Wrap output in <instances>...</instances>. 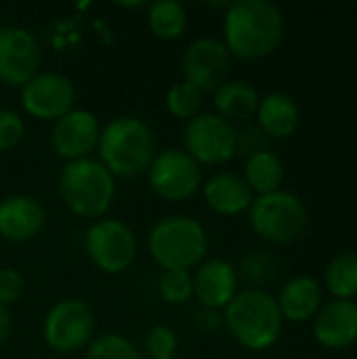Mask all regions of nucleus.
I'll list each match as a JSON object with an SVG mask.
<instances>
[{"label":"nucleus","instance_id":"nucleus-1","mask_svg":"<svg viewBox=\"0 0 357 359\" xmlns=\"http://www.w3.org/2000/svg\"><path fill=\"white\" fill-rule=\"evenodd\" d=\"M284 29V13L271 0H236L225 8L223 44L231 57L263 59L280 46Z\"/></svg>","mask_w":357,"mask_h":359},{"label":"nucleus","instance_id":"nucleus-2","mask_svg":"<svg viewBox=\"0 0 357 359\" xmlns=\"http://www.w3.org/2000/svg\"><path fill=\"white\" fill-rule=\"evenodd\" d=\"M223 326L244 349L265 351L280 341L284 318L276 297L265 290L246 288L223 309Z\"/></svg>","mask_w":357,"mask_h":359},{"label":"nucleus","instance_id":"nucleus-3","mask_svg":"<svg viewBox=\"0 0 357 359\" xmlns=\"http://www.w3.org/2000/svg\"><path fill=\"white\" fill-rule=\"evenodd\" d=\"M97 151L114 177H137L147 172L156 156V137L141 118L120 116L101 126Z\"/></svg>","mask_w":357,"mask_h":359},{"label":"nucleus","instance_id":"nucleus-4","mask_svg":"<svg viewBox=\"0 0 357 359\" xmlns=\"http://www.w3.org/2000/svg\"><path fill=\"white\" fill-rule=\"evenodd\" d=\"M147 248L158 267L194 269L206 261L208 233L204 225L185 215L162 217L147 236Z\"/></svg>","mask_w":357,"mask_h":359},{"label":"nucleus","instance_id":"nucleus-5","mask_svg":"<svg viewBox=\"0 0 357 359\" xmlns=\"http://www.w3.org/2000/svg\"><path fill=\"white\" fill-rule=\"evenodd\" d=\"M59 191L65 206L82 219H101L116 198V177L88 158L65 162L59 172Z\"/></svg>","mask_w":357,"mask_h":359},{"label":"nucleus","instance_id":"nucleus-6","mask_svg":"<svg viewBox=\"0 0 357 359\" xmlns=\"http://www.w3.org/2000/svg\"><path fill=\"white\" fill-rule=\"evenodd\" d=\"M248 221L261 240L282 246L297 242L305 233L309 212L299 196L280 189L257 196L248 208Z\"/></svg>","mask_w":357,"mask_h":359},{"label":"nucleus","instance_id":"nucleus-7","mask_svg":"<svg viewBox=\"0 0 357 359\" xmlns=\"http://www.w3.org/2000/svg\"><path fill=\"white\" fill-rule=\"evenodd\" d=\"M183 145L200 166H219L238 154V128L217 111H200L185 124Z\"/></svg>","mask_w":357,"mask_h":359},{"label":"nucleus","instance_id":"nucleus-8","mask_svg":"<svg viewBox=\"0 0 357 359\" xmlns=\"http://www.w3.org/2000/svg\"><path fill=\"white\" fill-rule=\"evenodd\" d=\"M88 259L103 273L126 271L137 259V236L120 219H97L84 238Z\"/></svg>","mask_w":357,"mask_h":359},{"label":"nucleus","instance_id":"nucleus-9","mask_svg":"<svg viewBox=\"0 0 357 359\" xmlns=\"http://www.w3.org/2000/svg\"><path fill=\"white\" fill-rule=\"evenodd\" d=\"M149 187L168 202H183L202 187V166L179 147L162 149L147 168Z\"/></svg>","mask_w":357,"mask_h":359},{"label":"nucleus","instance_id":"nucleus-10","mask_svg":"<svg viewBox=\"0 0 357 359\" xmlns=\"http://www.w3.org/2000/svg\"><path fill=\"white\" fill-rule=\"evenodd\" d=\"M93 328L95 318L84 301L61 299L48 309L42 324V337L55 353H74L88 347Z\"/></svg>","mask_w":357,"mask_h":359},{"label":"nucleus","instance_id":"nucleus-11","mask_svg":"<svg viewBox=\"0 0 357 359\" xmlns=\"http://www.w3.org/2000/svg\"><path fill=\"white\" fill-rule=\"evenodd\" d=\"M76 86L59 72H38L21 86V105L36 120L57 122L74 109Z\"/></svg>","mask_w":357,"mask_h":359},{"label":"nucleus","instance_id":"nucleus-12","mask_svg":"<svg viewBox=\"0 0 357 359\" xmlns=\"http://www.w3.org/2000/svg\"><path fill=\"white\" fill-rule=\"evenodd\" d=\"M231 55L223 40L213 36H200L191 40L181 59L183 80L194 84L202 93H215L229 74Z\"/></svg>","mask_w":357,"mask_h":359},{"label":"nucleus","instance_id":"nucleus-13","mask_svg":"<svg viewBox=\"0 0 357 359\" xmlns=\"http://www.w3.org/2000/svg\"><path fill=\"white\" fill-rule=\"evenodd\" d=\"M40 44L36 36L19 25L0 27V80L23 86L40 72Z\"/></svg>","mask_w":357,"mask_h":359},{"label":"nucleus","instance_id":"nucleus-14","mask_svg":"<svg viewBox=\"0 0 357 359\" xmlns=\"http://www.w3.org/2000/svg\"><path fill=\"white\" fill-rule=\"evenodd\" d=\"M101 135L99 118L88 109H72L63 118L53 124L50 143L57 156L65 162L88 158L93 149H97Z\"/></svg>","mask_w":357,"mask_h":359},{"label":"nucleus","instance_id":"nucleus-15","mask_svg":"<svg viewBox=\"0 0 357 359\" xmlns=\"http://www.w3.org/2000/svg\"><path fill=\"white\" fill-rule=\"evenodd\" d=\"M314 337L328 351H341L357 343V301L332 299L314 318Z\"/></svg>","mask_w":357,"mask_h":359},{"label":"nucleus","instance_id":"nucleus-16","mask_svg":"<svg viewBox=\"0 0 357 359\" xmlns=\"http://www.w3.org/2000/svg\"><path fill=\"white\" fill-rule=\"evenodd\" d=\"M238 269L225 259H208L196 267L194 273V297L200 307L223 311L238 290Z\"/></svg>","mask_w":357,"mask_h":359},{"label":"nucleus","instance_id":"nucleus-17","mask_svg":"<svg viewBox=\"0 0 357 359\" xmlns=\"http://www.w3.org/2000/svg\"><path fill=\"white\" fill-rule=\"evenodd\" d=\"M46 215L42 204L23 194L0 200V236L8 242H29L44 227Z\"/></svg>","mask_w":357,"mask_h":359},{"label":"nucleus","instance_id":"nucleus-18","mask_svg":"<svg viewBox=\"0 0 357 359\" xmlns=\"http://www.w3.org/2000/svg\"><path fill=\"white\" fill-rule=\"evenodd\" d=\"M208 208L223 217H236L250 208L255 194L246 185L244 177L231 170L215 172L202 187Z\"/></svg>","mask_w":357,"mask_h":359},{"label":"nucleus","instance_id":"nucleus-19","mask_svg":"<svg viewBox=\"0 0 357 359\" xmlns=\"http://www.w3.org/2000/svg\"><path fill=\"white\" fill-rule=\"evenodd\" d=\"M276 301L284 320L295 324L309 322L324 305L322 284L311 276H297L282 286Z\"/></svg>","mask_w":357,"mask_h":359},{"label":"nucleus","instance_id":"nucleus-20","mask_svg":"<svg viewBox=\"0 0 357 359\" xmlns=\"http://www.w3.org/2000/svg\"><path fill=\"white\" fill-rule=\"evenodd\" d=\"M259 128L267 139H290L301 124V109L286 93H269L257 107Z\"/></svg>","mask_w":357,"mask_h":359},{"label":"nucleus","instance_id":"nucleus-21","mask_svg":"<svg viewBox=\"0 0 357 359\" xmlns=\"http://www.w3.org/2000/svg\"><path fill=\"white\" fill-rule=\"evenodd\" d=\"M259 90L255 84L242 78H227L215 93L213 103L221 118L236 122V120H250L259 107Z\"/></svg>","mask_w":357,"mask_h":359},{"label":"nucleus","instance_id":"nucleus-22","mask_svg":"<svg viewBox=\"0 0 357 359\" xmlns=\"http://www.w3.org/2000/svg\"><path fill=\"white\" fill-rule=\"evenodd\" d=\"M242 177L252 194L265 196L282 189V183L286 179V168L278 154H274L271 149H263L246 158Z\"/></svg>","mask_w":357,"mask_h":359},{"label":"nucleus","instance_id":"nucleus-23","mask_svg":"<svg viewBox=\"0 0 357 359\" xmlns=\"http://www.w3.org/2000/svg\"><path fill=\"white\" fill-rule=\"evenodd\" d=\"M147 27L160 40H177L187 27V11L179 0H156L147 4Z\"/></svg>","mask_w":357,"mask_h":359},{"label":"nucleus","instance_id":"nucleus-24","mask_svg":"<svg viewBox=\"0 0 357 359\" xmlns=\"http://www.w3.org/2000/svg\"><path fill=\"white\" fill-rule=\"evenodd\" d=\"M324 286L335 299L356 301L357 297V252H339L324 271Z\"/></svg>","mask_w":357,"mask_h":359},{"label":"nucleus","instance_id":"nucleus-25","mask_svg":"<svg viewBox=\"0 0 357 359\" xmlns=\"http://www.w3.org/2000/svg\"><path fill=\"white\" fill-rule=\"evenodd\" d=\"M202 101H204V93L185 80L173 84L166 90V99H164L168 114L173 118L185 120V122H189L191 118H196L202 111Z\"/></svg>","mask_w":357,"mask_h":359},{"label":"nucleus","instance_id":"nucleus-26","mask_svg":"<svg viewBox=\"0 0 357 359\" xmlns=\"http://www.w3.org/2000/svg\"><path fill=\"white\" fill-rule=\"evenodd\" d=\"M278 271H280L278 261L271 255L263 250H252L240 261L238 278H244L255 290H263L261 286H267L269 282H274Z\"/></svg>","mask_w":357,"mask_h":359},{"label":"nucleus","instance_id":"nucleus-27","mask_svg":"<svg viewBox=\"0 0 357 359\" xmlns=\"http://www.w3.org/2000/svg\"><path fill=\"white\" fill-rule=\"evenodd\" d=\"M84 359H141V355L130 339L107 332L88 343Z\"/></svg>","mask_w":357,"mask_h":359},{"label":"nucleus","instance_id":"nucleus-28","mask_svg":"<svg viewBox=\"0 0 357 359\" xmlns=\"http://www.w3.org/2000/svg\"><path fill=\"white\" fill-rule=\"evenodd\" d=\"M158 294L168 305H183L194 297V276L185 269H164L158 278Z\"/></svg>","mask_w":357,"mask_h":359},{"label":"nucleus","instance_id":"nucleus-29","mask_svg":"<svg viewBox=\"0 0 357 359\" xmlns=\"http://www.w3.org/2000/svg\"><path fill=\"white\" fill-rule=\"evenodd\" d=\"M177 345H179V341H177L175 330L170 326H164V324L154 326L145 337V349H147L151 359L175 358Z\"/></svg>","mask_w":357,"mask_h":359},{"label":"nucleus","instance_id":"nucleus-30","mask_svg":"<svg viewBox=\"0 0 357 359\" xmlns=\"http://www.w3.org/2000/svg\"><path fill=\"white\" fill-rule=\"evenodd\" d=\"M25 135L23 118L6 107H0V151L13 149Z\"/></svg>","mask_w":357,"mask_h":359},{"label":"nucleus","instance_id":"nucleus-31","mask_svg":"<svg viewBox=\"0 0 357 359\" xmlns=\"http://www.w3.org/2000/svg\"><path fill=\"white\" fill-rule=\"evenodd\" d=\"M25 292V280L23 276L13 267L0 269V305L8 307L17 303Z\"/></svg>","mask_w":357,"mask_h":359},{"label":"nucleus","instance_id":"nucleus-32","mask_svg":"<svg viewBox=\"0 0 357 359\" xmlns=\"http://www.w3.org/2000/svg\"><path fill=\"white\" fill-rule=\"evenodd\" d=\"M267 137L259 126H246L242 130H238V151H242L246 158L267 149Z\"/></svg>","mask_w":357,"mask_h":359},{"label":"nucleus","instance_id":"nucleus-33","mask_svg":"<svg viewBox=\"0 0 357 359\" xmlns=\"http://www.w3.org/2000/svg\"><path fill=\"white\" fill-rule=\"evenodd\" d=\"M194 324L202 334H215L219 328H223V311L219 309H208L200 307L194 313Z\"/></svg>","mask_w":357,"mask_h":359},{"label":"nucleus","instance_id":"nucleus-34","mask_svg":"<svg viewBox=\"0 0 357 359\" xmlns=\"http://www.w3.org/2000/svg\"><path fill=\"white\" fill-rule=\"evenodd\" d=\"M11 326H13V322H11V311H8V307L0 305V345L8 339Z\"/></svg>","mask_w":357,"mask_h":359},{"label":"nucleus","instance_id":"nucleus-35","mask_svg":"<svg viewBox=\"0 0 357 359\" xmlns=\"http://www.w3.org/2000/svg\"><path fill=\"white\" fill-rule=\"evenodd\" d=\"M166 359H177V358H166Z\"/></svg>","mask_w":357,"mask_h":359}]
</instances>
